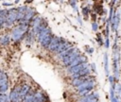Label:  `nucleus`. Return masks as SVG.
Wrapping results in <instances>:
<instances>
[{"label": "nucleus", "mask_w": 121, "mask_h": 102, "mask_svg": "<svg viewBox=\"0 0 121 102\" xmlns=\"http://www.w3.org/2000/svg\"><path fill=\"white\" fill-rule=\"evenodd\" d=\"M30 24L26 23V22H19V25L16 26L12 30H11V39L14 42H19L21 41L28 31Z\"/></svg>", "instance_id": "f257e3e1"}, {"label": "nucleus", "mask_w": 121, "mask_h": 102, "mask_svg": "<svg viewBox=\"0 0 121 102\" xmlns=\"http://www.w3.org/2000/svg\"><path fill=\"white\" fill-rule=\"evenodd\" d=\"M15 22H17V8H11L8 9V14H7L5 26L9 27Z\"/></svg>", "instance_id": "f03ea898"}, {"label": "nucleus", "mask_w": 121, "mask_h": 102, "mask_svg": "<svg viewBox=\"0 0 121 102\" xmlns=\"http://www.w3.org/2000/svg\"><path fill=\"white\" fill-rule=\"evenodd\" d=\"M80 55V52H79V50L78 49V48H76V47H74V50L67 56V57H65L64 59H62V61H63V64L65 65V66H68L78 56H79Z\"/></svg>", "instance_id": "7ed1b4c3"}, {"label": "nucleus", "mask_w": 121, "mask_h": 102, "mask_svg": "<svg viewBox=\"0 0 121 102\" xmlns=\"http://www.w3.org/2000/svg\"><path fill=\"white\" fill-rule=\"evenodd\" d=\"M20 88L21 86H16L14 87L9 94V102H21V98H20Z\"/></svg>", "instance_id": "20e7f679"}, {"label": "nucleus", "mask_w": 121, "mask_h": 102, "mask_svg": "<svg viewBox=\"0 0 121 102\" xmlns=\"http://www.w3.org/2000/svg\"><path fill=\"white\" fill-rule=\"evenodd\" d=\"M94 87H95V82H94V80L91 79V78H89L88 80L82 82L81 84H79V85L77 86L76 88H77V90H78V92H80V91H82V90H89V91L91 92Z\"/></svg>", "instance_id": "39448f33"}, {"label": "nucleus", "mask_w": 121, "mask_h": 102, "mask_svg": "<svg viewBox=\"0 0 121 102\" xmlns=\"http://www.w3.org/2000/svg\"><path fill=\"white\" fill-rule=\"evenodd\" d=\"M62 40H63V39H61V38H60V37L53 36V38H52V40H51V42H50V43H49V45H48V47H47V48L49 49V51L55 52L56 49L58 48L59 44L61 42Z\"/></svg>", "instance_id": "423d86ee"}, {"label": "nucleus", "mask_w": 121, "mask_h": 102, "mask_svg": "<svg viewBox=\"0 0 121 102\" xmlns=\"http://www.w3.org/2000/svg\"><path fill=\"white\" fill-rule=\"evenodd\" d=\"M87 66H89V64L87 63V61H85V62H82V63L78 64V65H76V66L69 67V68H68V74H70V75H74V74L78 73V71L82 70L83 68H85V67H87Z\"/></svg>", "instance_id": "0eeeda50"}, {"label": "nucleus", "mask_w": 121, "mask_h": 102, "mask_svg": "<svg viewBox=\"0 0 121 102\" xmlns=\"http://www.w3.org/2000/svg\"><path fill=\"white\" fill-rule=\"evenodd\" d=\"M98 101V94L95 93L84 95L78 102H97Z\"/></svg>", "instance_id": "6e6552de"}, {"label": "nucleus", "mask_w": 121, "mask_h": 102, "mask_svg": "<svg viewBox=\"0 0 121 102\" xmlns=\"http://www.w3.org/2000/svg\"><path fill=\"white\" fill-rule=\"evenodd\" d=\"M34 16H35V10H34V8H28L27 10H26V14H25L24 19L21 20L20 22H26V23H29V24H30V22H31V20L33 19ZM18 23H19V22H18Z\"/></svg>", "instance_id": "1a4fd4ad"}, {"label": "nucleus", "mask_w": 121, "mask_h": 102, "mask_svg": "<svg viewBox=\"0 0 121 102\" xmlns=\"http://www.w3.org/2000/svg\"><path fill=\"white\" fill-rule=\"evenodd\" d=\"M71 47H72V44H71L70 42H68L62 40L61 42L59 44V46H58V48L56 49L55 52L58 53V54H60V53H61V52H63V51H65V50H67V49H69V48H71Z\"/></svg>", "instance_id": "9d476101"}, {"label": "nucleus", "mask_w": 121, "mask_h": 102, "mask_svg": "<svg viewBox=\"0 0 121 102\" xmlns=\"http://www.w3.org/2000/svg\"><path fill=\"white\" fill-rule=\"evenodd\" d=\"M27 8H28V7H26V6H22V7L17 8V22H20L21 20L24 19Z\"/></svg>", "instance_id": "9b49d317"}, {"label": "nucleus", "mask_w": 121, "mask_h": 102, "mask_svg": "<svg viewBox=\"0 0 121 102\" xmlns=\"http://www.w3.org/2000/svg\"><path fill=\"white\" fill-rule=\"evenodd\" d=\"M87 60H86V57L85 56H83V55H79V56H78L67 67L69 68V67H73V66H76V65H78V64H80V63H82V62H85Z\"/></svg>", "instance_id": "f8f14e48"}, {"label": "nucleus", "mask_w": 121, "mask_h": 102, "mask_svg": "<svg viewBox=\"0 0 121 102\" xmlns=\"http://www.w3.org/2000/svg\"><path fill=\"white\" fill-rule=\"evenodd\" d=\"M29 91H30V86L28 84L25 83L21 86V88H20V98H21V100H24L25 96L28 94Z\"/></svg>", "instance_id": "ddd939ff"}, {"label": "nucleus", "mask_w": 121, "mask_h": 102, "mask_svg": "<svg viewBox=\"0 0 121 102\" xmlns=\"http://www.w3.org/2000/svg\"><path fill=\"white\" fill-rule=\"evenodd\" d=\"M49 34H51V29L48 27V26H46L45 28H43L42 31H40V33L37 35V38H38V41H39V42L44 38V37H46L47 35H49Z\"/></svg>", "instance_id": "4468645a"}, {"label": "nucleus", "mask_w": 121, "mask_h": 102, "mask_svg": "<svg viewBox=\"0 0 121 102\" xmlns=\"http://www.w3.org/2000/svg\"><path fill=\"white\" fill-rule=\"evenodd\" d=\"M90 72H91V69H90V67H89V66H87V67L83 68L82 70L78 71V73H76V74L72 75V76H73V78H75V77H78V76H88Z\"/></svg>", "instance_id": "2eb2a0df"}, {"label": "nucleus", "mask_w": 121, "mask_h": 102, "mask_svg": "<svg viewBox=\"0 0 121 102\" xmlns=\"http://www.w3.org/2000/svg\"><path fill=\"white\" fill-rule=\"evenodd\" d=\"M88 79H89V77H88L87 76L75 77V78H73V80H72V84H73L75 87H77V86H78L79 84H81L82 82H84V81H86V80H88Z\"/></svg>", "instance_id": "dca6fc26"}, {"label": "nucleus", "mask_w": 121, "mask_h": 102, "mask_svg": "<svg viewBox=\"0 0 121 102\" xmlns=\"http://www.w3.org/2000/svg\"><path fill=\"white\" fill-rule=\"evenodd\" d=\"M52 38H53V35H52V33H51V34L47 35L46 37H44V38L40 42V43L42 44L43 47L47 48L48 45H49V43H50V42H51V40H52Z\"/></svg>", "instance_id": "f3484780"}, {"label": "nucleus", "mask_w": 121, "mask_h": 102, "mask_svg": "<svg viewBox=\"0 0 121 102\" xmlns=\"http://www.w3.org/2000/svg\"><path fill=\"white\" fill-rule=\"evenodd\" d=\"M10 37L9 35H2L0 37V44L3 45V46H6L8 45L9 42H10Z\"/></svg>", "instance_id": "a211bd4d"}, {"label": "nucleus", "mask_w": 121, "mask_h": 102, "mask_svg": "<svg viewBox=\"0 0 121 102\" xmlns=\"http://www.w3.org/2000/svg\"><path fill=\"white\" fill-rule=\"evenodd\" d=\"M44 101V95L40 93V92H37L34 94V99H33V102H43Z\"/></svg>", "instance_id": "6ab92c4d"}, {"label": "nucleus", "mask_w": 121, "mask_h": 102, "mask_svg": "<svg viewBox=\"0 0 121 102\" xmlns=\"http://www.w3.org/2000/svg\"><path fill=\"white\" fill-rule=\"evenodd\" d=\"M33 99H34V93H32L31 91H29L28 94L25 96L23 102H33Z\"/></svg>", "instance_id": "aec40b11"}, {"label": "nucleus", "mask_w": 121, "mask_h": 102, "mask_svg": "<svg viewBox=\"0 0 121 102\" xmlns=\"http://www.w3.org/2000/svg\"><path fill=\"white\" fill-rule=\"evenodd\" d=\"M74 50V47L72 46L71 48H69V49H67V50H65V51H63V52H61V53H60V55H59V58H60V59H64L65 57H67L72 51Z\"/></svg>", "instance_id": "412c9836"}, {"label": "nucleus", "mask_w": 121, "mask_h": 102, "mask_svg": "<svg viewBox=\"0 0 121 102\" xmlns=\"http://www.w3.org/2000/svg\"><path fill=\"white\" fill-rule=\"evenodd\" d=\"M8 80H9V78H8L7 74H6L4 71L0 70V83H5V82H8Z\"/></svg>", "instance_id": "4be33fe9"}, {"label": "nucleus", "mask_w": 121, "mask_h": 102, "mask_svg": "<svg viewBox=\"0 0 121 102\" xmlns=\"http://www.w3.org/2000/svg\"><path fill=\"white\" fill-rule=\"evenodd\" d=\"M0 102H9V97L5 93H0Z\"/></svg>", "instance_id": "5701e85b"}, {"label": "nucleus", "mask_w": 121, "mask_h": 102, "mask_svg": "<svg viewBox=\"0 0 121 102\" xmlns=\"http://www.w3.org/2000/svg\"><path fill=\"white\" fill-rule=\"evenodd\" d=\"M9 88V84L8 82L5 83H0V93H5Z\"/></svg>", "instance_id": "b1692460"}, {"label": "nucleus", "mask_w": 121, "mask_h": 102, "mask_svg": "<svg viewBox=\"0 0 121 102\" xmlns=\"http://www.w3.org/2000/svg\"><path fill=\"white\" fill-rule=\"evenodd\" d=\"M104 62H105V73L108 76L109 75V67H108V55L105 54L104 56Z\"/></svg>", "instance_id": "393cba45"}, {"label": "nucleus", "mask_w": 121, "mask_h": 102, "mask_svg": "<svg viewBox=\"0 0 121 102\" xmlns=\"http://www.w3.org/2000/svg\"><path fill=\"white\" fill-rule=\"evenodd\" d=\"M88 13H89V8H82V14L84 17H87L88 16Z\"/></svg>", "instance_id": "a878e982"}, {"label": "nucleus", "mask_w": 121, "mask_h": 102, "mask_svg": "<svg viewBox=\"0 0 121 102\" xmlns=\"http://www.w3.org/2000/svg\"><path fill=\"white\" fill-rule=\"evenodd\" d=\"M70 5L74 8L75 10H77V0H72V1L70 2Z\"/></svg>", "instance_id": "bb28decb"}, {"label": "nucleus", "mask_w": 121, "mask_h": 102, "mask_svg": "<svg viewBox=\"0 0 121 102\" xmlns=\"http://www.w3.org/2000/svg\"><path fill=\"white\" fill-rule=\"evenodd\" d=\"M105 46H106V48H109V46H110V41H109V36H107V37H106V40H105Z\"/></svg>", "instance_id": "cd10ccee"}, {"label": "nucleus", "mask_w": 121, "mask_h": 102, "mask_svg": "<svg viewBox=\"0 0 121 102\" xmlns=\"http://www.w3.org/2000/svg\"><path fill=\"white\" fill-rule=\"evenodd\" d=\"M92 28H93L94 31H96L97 28H98V25H97L96 23H93V25H92Z\"/></svg>", "instance_id": "c85d7f7f"}, {"label": "nucleus", "mask_w": 121, "mask_h": 102, "mask_svg": "<svg viewBox=\"0 0 121 102\" xmlns=\"http://www.w3.org/2000/svg\"><path fill=\"white\" fill-rule=\"evenodd\" d=\"M2 5H3L4 7H10V6H12L11 3H7V2H3Z\"/></svg>", "instance_id": "c756f323"}, {"label": "nucleus", "mask_w": 121, "mask_h": 102, "mask_svg": "<svg viewBox=\"0 0 121 102\" xmlns=\"http://www.w3.org/2000/svg\"><path fill=\"white\" fill-rule=\"evenodd\" d=\"M116 91H117L118 94H121V86H120L119 84L116 86Z\"/></svg>", "instance_id": "7c9ffc66"}, {"label": "nucleus", "mask_w": 121, "mask_h": 102, "mask_svg": "<svg viewBox=\"0 0 121 102\" xmlns=\"http://www.w3.org/2000/svg\"><path fill=\"white\" fill-rule=\"evenodd\" d=\"M97 42H99V44L100 45H102V40H101V38H100V36H97Z\"/></svg>", "instance_id": "2f4dec72"}, {"label": "nucleus", "mask_w": 121, "mask_h": 102, "mask_svg": "<svg viewBox=\"0 0 121 102\" xmlns=\"http://www.w3.org/2000/svg\"><path fill=\"white\" fill-rule=\"evenodd\" d=\"M111 100H112V102H118V101H117V99H116L114 96H113V98H112Z\"/></svg>", "instance_id": "473e14b6"}, {"label": "nucleus", "mask_w": 121, "mask_h": 102, "mask_svg": "<svg viewBox=\"0 0 121 102\" xmlns=\"http://www.w3.org/2000/svg\"><path fill=\"white\" fill-rule=\"evenodd\" d=\"M19 2H20V0H15V1H14L15 4H17V3H19Z\"/></svg>", "instance_id": "72a5a7b5"}, {"label": "nucleus", "mask_w": 121, "mask_h": 102, "mask_svg": "<svg viewBox=\"0 0 121 102\" xmlns=\"http://www.w3.org/2000/svg\"><path fill=\"white\" fill-rule=\"evenodd\" d=\"M0 27H2V25H1V22H0Z\"/></svg>", "instance_id": "f704fd0d"}]
</instances>
